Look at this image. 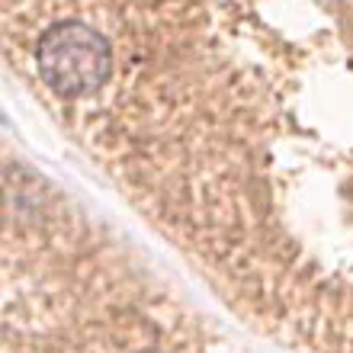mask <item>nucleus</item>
Returning <instances> with one entry per match:
<instances>
[{
	"label": "nucleus",
	"mask_w": 353,
	"mask_h": 353,
	"mask_svg": "<svg viewBox=\"0 0 353 353\" xmlns=\"http://www.w3.org/2000/svg\"><path fill=\"white\" fill-rule=\"evenodd\" d=\"M46 71L58 93L81 97L106 77V46L103 36L84 23H65L48 36Z\"/></svg>",
	"instance_id": "f257e3e1"
}]
</instances>
